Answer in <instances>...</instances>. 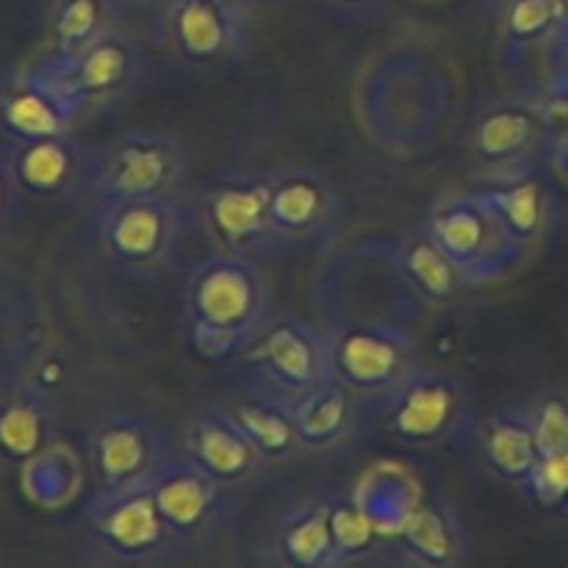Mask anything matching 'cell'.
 I'll return each mask as SVG.
<instances>
[{"mask_svg": "<svg viewBox=\"0 0 568 568\" xmlns=\"http://www.w3.org/2000/svg\"><path fill=\"white\" fill-rule=\"evenodd\" d=\"M453 100V78L442 61L419 50H392L361 75L355 114L372 144L392 155H419L438 142Z\"/></svg>", "mask_w": 568, "mask_h": 568, "instance_id": "cell-1", "label": "cell"}, {"mask_svg": "<svg viewBox=\"0 0 568 568\" xmlns=\"http://www.w3.org/2000/svg\"><path fill=\"white\" fill-rule=\"evenodd\" d=\"M272 320L270 283L255 258L214 250L189 275V338L203 358L227 361L242 355Z\"/></svg>", "mask_w": 568, "mask_h": 568, "instance_id": "cell-2", "label": "cell"}, {"mask_svg": "<svg viewBox=\"0 0 568 568\" xmlns=\"http://www.w3.org/2000/svg\"><path fill=\"white\" fill-rule=\"evenodd\" d=\"M377 410L388 436L410 449H438L475 430V394L458 375L419 364L397 383Z\"/></svg>", "mask_w": 568, "mask_h": 568, "instance_id": "cell-3", "label": "cell"}, {"mask_svg": "<svg viewBox=\"0 0 568 568\" xmlns=\"http://www.w3.org/2000/svg\"><path fill=\"white\" fill-rule=\"evenodd\" d=\"M192 153L178 136L153 128H133L109 139L89 166L87 192L94 203L178 194L186 183Z\"/></svg>", "mask_w": 568, "mask_h": 568, "instance_id": "cell-4", "label": "cell"}, {"mask_svg": "<svg viewBox=\"0 0 568 568\" xmlns=\"http://www.w3.org/2000/svg\"><path fill=\"white\" fill-rule=\"evenodd\" d=\"M552 133L544 98L503 94L475 111L466 128V153L486 183L510 181L536 170L538 159L549 153Z\"/></svg>", "mask_w": 568, "mask_h": 568, "instance_id": "cell-5", "label": "cell"}, {"mask_svg": "<svg viewBox=\"0 0 568 568\" xmlns=\"http://www.w3.org/2000/svg\"><path fill=\"white\" fill-rule=\"evenodd\" d=\"M425 227L469 288L503 281L527 253L510 236L483 192H460L444 197L430 211Z\"/></svg>", "mask_w": 568, "mask_h": 568, "instance_id": "cell-6", "label": "cell"}, {"mask_svg": "<svg viewBox=\"0 0 568 568\" xmlns=\"http://www.w3.org/2000/svg\"><path fill=\"white\" fill-rule=\"evenodd\" d=\"M31 72L72 120L92 105H105L133 92L144 72V55L128 33L105 31L81 53H50Z\"/></svg>", "mask_w": 568, "mask_h": 568, "instance_id": "cell-7", "label": "cell"}, {"mask_svg": "<svg viewBox=\"0 0 568 568\" xmlns=\"http://www.w3.org/2000/svg\"><path fill=\"white\" fill-rule=\"evenodd\" d=\"M83 541L109 564L144 566L183 549L150 486L94 491L81 510Z\"/></svg>", "mask_w": 568, "mask_h": 568, "instance_id": "cell-8", "label": "cell"}, {"mask_svg": "<svg viewBox=\"0 0 568 568\" xmlns=\"http://www.w3.org/2000/svg\"><path fill=\"white\" fill-rule=\"evenodd\" d=\"M333 377L358 399H381L422 364L410 331L386 320H342L325 327Z\"/></svg>", "mask_w": 568, "mask_h": 568, "instance_id": "cell-9", "label": "cell"}, {"mask_svg": "<svg viewBox=\"0 0 568 568\" xmlns=\"http://www.w3.org/2000/svg\"><path fill=\"white\" fill-rule=\"evenodd\" d=\"M186 211L178 194L94 205V236L111 264L136 275L159 272L178 253Z\"/></svg>", "mask_w": 568, "mask_h": 568, "instance_id": "cell-10", "label": "cell"}, {"mask_svg": "<svg viewBox=\"0 0 568 568\" xmlns=\"http://www.w3.org/2000/svg\"><path fill=\"white\" fill-rule=\"evenodd\" d=\"M264 388L297 399L333 377L331 344L322 327L303 316L272 320L239 355Z\"/></svg>", "mask_w": 568, "mask_h": 568, "instance_id": "cell-11", "label": "cell"}, {"mask_svg": "<svg viewBox=\"0 0 568 568\" xmlns=\"http://www.w3.org/2000/svg\"><path fill=\"white\" fill-rule=\"evenodd\" d=\"M272 175H225L203 194L200 222L220 253L266 258L277 253L270 216Z\"/></svg>", "mask_w": 568, "mask_h": 568, "instance_id": "cell-12", "label": "cell"}, {"mask_svg": "<svg viewBox=\"0 0 568 568\" xmlns=\"http://www.w3.org/2000/svg\"><path fill=\"white\" fill-rule=\"evenodd\" d=\"M170 455L159 427L133 410L105 416L89 436V464L98 491L150 486Z\"/></svg>", "mask_w": 568, "mask_h": 568, "instance_id": "cell-13", "label": "cell"}, {"mask_svg": "<svg viewBox=\"0 0 568 568\" xmlns=\"http://www.w3.org/2000/svg\"><path fill=\"white\" fill-rule=\"evenodd\" d=\"M150 488L181 547H197L225 525L227 486L205 471L192 455L172 453L150 480Z\"/></svg>", "mask_w": 568, "mask_h": 568, "instance_id": "cell-14", "label": "cell"}, {"mask_svg": "<svg viewBox=\"0 0 568 568\" xmlns=\"http://www.w3.org/2000/svg\"><path fill=\"white\" fill-rule=\"evenodd\" d=\"M342 197L331 178L311 166L272 175L270 216L281 247H320L342 225Z\"/></svg>", "mask_w": 568, "mask_h": 568, "instance_id": "cell-15", "label": "cell"}, {"mask_svg": "<svg viewBox=\"0 0 568 568\" xmlns=\"http://www.w3.org/2000/svg\"><path fill=\"white\" fill-rule=\"evenodd\" d=\"M247 33V11L239 0H170L166 6L172 53L194 67H216L239 59Z\"/></svg>", "mask_w": 568, "mask_h": 568, "instance_id": "cell-16", "label": "cell"}, {"mask_svg": "<svg viewBox=\"0 0 568 568\" xmlns=\"http://www.w3.org/2000/svg\"><path fill=\"white\" fill-rule=\"evenodd\" d=\"M183 453L192 455L222 486H244L266 471L270 460L227 408H200L183 427Z\"/></svg>", "mask_w": 568, "mask_h": 568, "instance_id": "cell-17", "label": "cell"}, {"mask_svg": "<svg viewBox=\"0 0 568 568\" xmlns=\"http://www.w3.org/2000/svg\"><path fill=\"white\" fill-rule=\"evenodd\" d=\"M14 175L22 192L33 197H64L75 189H87L92 155L72 133L14 142Z\"/></svg>", "mask_w": 568, "mask_h": 568, "instance_id": "cell-18", "label": "cell"}, {"mask_svg": "<svg viewBox=\"0 0 568 568\" xmlns=\"http://www.w3.org/2000/svg\"><path fill=\"white\" fill-rule=\"evenodd\" d=\"M399 547L414 564L455 568L471 558V538L453 499L433 497L414 505L399 525Z\"/></svg>", "mask_w": 568, "mask_h": 568, "instance_id": "cell-19", "label": "cell"}, {"mask_svg": "<svg viewBox=\"0 0 568 568\" xmlns=\"http://www.w3.org/2000/svg\"><path fill=\"white\" fill-rule=\"evenodd\" d=\"M272 558L288 568H336L327 497L305 499L283 510L270 536Z\"/></svg>", "mask_w": 568, "mask_h": 568, "instance_id": "cell-20", "label": "cell"}, {"mask_svg": "<svg viewBox=\"0 0 568 568\" xmlns=\"http://www.w3.org/2000/svg\"><path fill=\"white\" fill-rule=\"evenodd\" d=\"M355 403L358 397L336 377H327L292 399L300 449L327 453L347 442L355 427Z\"/></svg>", "mask_w": 568, "mask_h": 568, "instance_id": "cell-21", "label": "cell"}, {"mask_svg": "<svg viewBox=\"0 0 568 568\" xmlns=\"http://www.w3.org/2000/svg\"><path fill=\"white\" fill-rule=\"evenodd\" d=\"M477 442H480L483 460L491 469V475L503 483H510V486H525L532 466L541 458L536 433H532L521 403L488 416L477 430Z\"/></svg>", "mask_w": 568, "mask_h": 568, "instance_id": "cell-22", "label": "cell"}, {"mask_svg": "<svg viewBox=\"0 0 568 568\" xmlns=\"http://www.w3.org/2000/svg\"><path fill=\"white\" fill-rule=\"evenodd\" d=\"M72 116L64 105L31 75H20L0 94V125L14 142H31V139L59 136L70 133Z\"/></svg>", "mask_w": 568, "mask_h": 568, "instance_id": "cell-23", "label": "cell"}, {"mask_svg": "<svg viewBox=\"0 0 568 568\" xmlns=\"http://www.w3.org/2000/svg\"><path fill=\"white\" fill-rule=\"evenodd\" d=\"M227 410L244 427V433L253 438L255 447L266 455L270 464L283 460L300 449L292 399L283 397V394L261 386L239 397Z\"/></svg>", "mask_w": 568, "mask_h": 568, "instance_id": "cell-24", "label": "cell"}, {"mask_svg": "<svg viewBox=\"0 0 568 568\" xmlns=\"http://www.w3.org/2000/svg\"><path fill=\"white\" fill-rule=\"evenodd\" d=\"M394 264H397L403 281L425 303H447L460 288H469L453 261L447 258V253L427 233V227L410 233L397 244Z\"/></svg>", "mask_w": 568, "mask_h": 568, "instance_id": "cell-25", "label": "cell"}, {"mask_svg": "<svg viewBox=\"0 0 568 568\" xmlns=\"http://www.w3.org/2000/svg\"><path fill=\"white\" fill-rule=\"evenodd\" d=\"M480 192L486 194L503 225L521 247L527 250L541 236L549 220V194L538 170L516 175L510 181L486 183Z\"/></svg>", "mask_w": 568, "mask_h": 568, "instance_id": "cell-26", "label": "cell"}, {"mask_svg": "<svg viewBox=\"0 0 568 568\" xmlns=\"http://www.w3.org/2000/svg\"><path fill=\"white\" fill-rule=\"evenodd\" d=\"M331 508V530L333 547H336V568L349 564H364L375 558L383 544V525L375 510L361 503L353 494H333L327 497Z\"/></svg>", "mask_w": 568, "mask_h": 568, "instance_id": "cell-27", "label": "cell"}, {"mask_svg": "<svg viewBox=\"0 0 568 568\" xmlns=\"http://www.w3.org/2000/svg\"><path fill=\"white\" fill-rule=\"evenodd\" d=\"M566 17L564 0H505V61L519 64L536 44L552 42Z\"/></svg>", "mask_w": 568, "mask_h": 568, "instance_id": "cell-28", "label": "cell"}, {"mask_svg": "<svg viewBox=\"0 0 568 568\" xmlns=\"http://www.w3.org/2000/svg\"><path fill=\"white\" fill-rule=\"evenodd\" d=\"M105 31H111V20L103 0H61L50 22L53 53H81Z\"/></svg>", "mask_w": 568, "mask_h": 568, "instance_id": "cell-29", "label": "cell"}, {"mask_svg": "<svg viewBox=\"0 0 568 568\" xmlns=\"http://www.w3.org/2000/svg\"><path fill=\"white\" fill-rule=\"evenodd\" d=\"M536 433L538 453H564L568 449V388H547L521 399Z\"/></svg>", "mask_w": 568, "mask_h": 568, "instance_id": "cell-30", "label": "cell"}, {"mask_svg": "<svg viewBox=\"0 0 568 568\" xmlns=\"http://www.w3.org/2000/svg\"><path fill=\"white\" fill-rule=\"evenodd\" d=\"M48 416L33 399H17L0 414V447L9 458H33L44 444Z\"/></svg>", "mask_w": 568, "mask_h": 568, "instance_id": "cell-31", "label": "cell"}, {"mask_svg": "<svg viewBox=\"0 0 568 568\" xmlns=\"http://www.w3.org/2000/svg\"><path fill=\"white\" fill-rule=\"evenodd\" d=\"M521 494L549 514H568V449L541 455Z\"/></svg>", "mask_w": 568, "mask_h": 568, "instance_id": "cell-32", "label": "cell"}, {"mask_svg": "<svg viewBox=\"0 0 568 568\" xmlns=\"http://www.w3.org/2000/svg\"><path fill=\"white\" fill-rule=\"evenodd\" d=\"M22 186L14 175V164H11L9 153H0V222L9 220L17 211L22 200Z\"/></svg>", "mask_w": 568, "mask_h": 568, "instance_id": "cell-33", "label": "cell"}, {"mask_svg": "<svg viewBox=\"0 0 568 568\" xmlns=\"http://www.w3.org/2000/svg\"><path fill=\"white\" fill-rule=\"evenodd\" d=\"M552 59H555V70H552V81H549V89H552V92H564V89H568V17L552 39Z\"/></svg>", "mask_w": 568, "mask_h": 568, "instance_id": "cell-34", "label": "cell"}, {"mask_svg": "<svg viewBox=\"0 0 568 568\" xmlns=\"http://www.w3.org/2000/svg\"><path fill=\"white\" fill-rule=\"evenodd\" d=\"M544 105H547L552 131H568V89H564V92H552V89H547V94H544Z\"/></svg>", "mask_w": 568, "mask_h": 568, "instance_id": "cell-35", "label": "cell"}, {"mask_svg": "<svg viewBox=\"0 0 568 568\" xmlns=\"http://www.w3.org/2000/svg\"><path fill=\"white\" fill-rule=\"evenodd\" d=\"M549 161L560 175L568 178V131H555L552 142H549Z\"/></svg>", "mask_w": 568, "mask_h": 568, "instance_id": "cell-36", "label": "cell"}, {"mask_svg": "<svg viewBox=\"0 0 568 568\" xmlns=\"http://www.w3.org/2000/svg\"><path fill=\"white\" fill-rule=\"evenodd\" d=\"M333 3H342V6H347V9H364V6H372V0H333Z\"/></svg>", "mask_w": 568, "mask_h": 568, "instance_id": "cell-37", "label": "cell"}, {"mask_svg": "<svg viewBox=\"0 0 568 568\" xmlns=\"http://www.w3.org/2000/svg\"><path fill=\"white\" fill-rule=\"evenodd\" d=\"M503 3H505V0H503Z\"/></svg>", "mask_w": 568, "mask_h": 568, "instance_id": "cell-38", "label": "cell"}]
</instances>
